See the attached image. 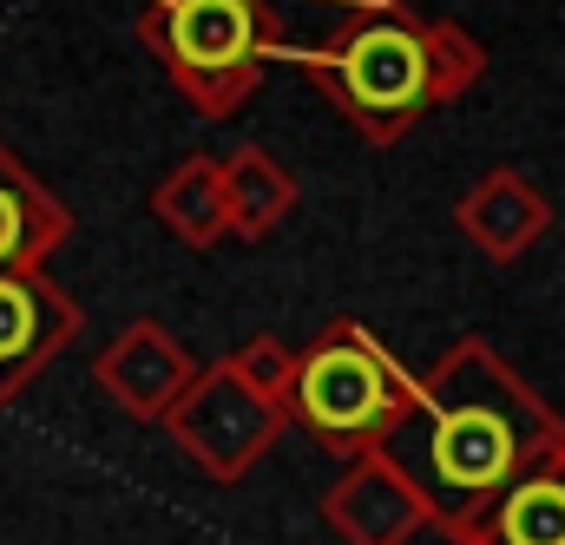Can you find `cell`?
<instances>
[{"label":"cell","instance_id":"obj_5","mask_svg":"<svg viewBox=\"0 0 565 545\" xmlns=\"http://www.w3.org/2000/svg\"><path fill=\"white\" fill-rule=\"evenodd\" d=\"M158 427H164L217 487H237V480L277 447V434L289 420H282L277 402H264V395L217 355L211 368L191 375V388L171 402V414H164Z\"/></svg>","mask_w":565,"mask_h":545},{"label":"cell","instance_id":"obj_7","mask_svg":"<svg viewBox=\"0 0 565 545\" xmlns=\"http://www.w3.org/2000/svg\"><path fill=\"white\" fill-rule=\"evenodd\" d=\"M316 513H322V526L342 545H408L434 526V513H427V500L415 493V480L382 447L355 453L342 467V480L322 493Z\"/></svg>","mask_w":565,"mask_h":545},{"label":"cell","instance_id":"obj_14","mask_svg":"<svg viewBox=\"0 0 565 545\" xmlns=\"http://www.w3.org/2000/svg\"><path fill=\"white\" fill-rule=\"evenodd\" d=\"M264 402H277L282 408V395H289V375H296V349L282 342V335H244L231 355H224Z\"/></svg>","mask_w":565,"mask_h":545},{"label":"cell","instance_id":"obj_3","mask_svg":"<svg viewBox=\"0 0 565 545\" xmlns=\"http://www.w3.org/2000/svg\"><path fill=\"white\" fill-rule=\"evenodd\" d=\"M408 408H415V375L388 355V342L369 322L335 316L316 329L309 349H296L282 420H296L316 447L355 460V453L382 447Z\"/></svg>","mask_w":565,"mask_h":545},{"label":"cell","instance_id":"obj_9","mask_svg":"<svg viewBox=\"0 0 565 545\" xmlns=\"http://www.w3.org/2000/svg\"><path fill=\"white\" fill-rule=\"evenodd\" d=\"M447 545H565V453L526 467L493 500L440 526Z\"/></svg>","mask_w":565,"mask_h":545},{"label":"cell","instance_id":"obj_2","mask_svg":"<svg viewBox=\"0 0 565 545\" xmlns=\"http://www.w3.org/2000/svg\"><path fill=\"white\" fill-rule=\"evenodd\" d=\"M289 60L369 145H402L487 73V46L415 0H335V20Z\"/></svg>","mask_w":565,"mask_h":545},{"label":"cell","instance_id":"obj_1","mask_svg":"<svg viewBox=\"0 0 565 545\" xmlns=\"http://www.w3.org/2000/svg\"><path fill=\"white\" fill-rule=\"evenodd\" d=\"M382 453L415 480L434 526H447L526 467L565 453V414L520 382L487 335H460L427 375H415V408L388 427Z\"/></svg>","mask_w":565,"mask_h":545},{"label":"cell","instance_id":"obj_10","mask_svg":"<svg viewBox=\"0 0 565 545\" xmlns=\"http://www.w3.org/2000/svg\"><path fill=\"white\" fill-rule=\"evenodd\" d=\"M454 224H460V237H467L487 264H520V257L546 237L553 204H546V191H540L520 164H493L487 178H473V184L460 191Z\"/></svg>","mask_w":565,"mask_h":545},{"label":"cell","instance_id":"obj_11","mask_svg":"<svg viewBox=\"0 0 565 545\" xmlns=\"http://www.w3.org/2000/svg\"><path fill=\"white\" fill-rule=\"evenodd\" d=\"M73 237V211L0 138V270H40Z\"/></svg>","mask_w":565,"mask_h":545},{"label":"cell","instance_id":"obj_6","mask_svg":"<svg viewBox=\"0 0 565 545\" xmlns=\"http://www.w3.org/2000/svg\"><path fill=\"white\" fill-rule=\"evenodd\" d=\"M79 335V302L40 270H0V408L20 402L46 362Z\"/></svg>","mask_w":565,"mask_h":545},{"label":"cell","instance_id":"obj_4","mask_svg":"<svg viewBox=\"0 0 565 545\" xmlns=\"http://www.w3.org/2000/svg\"><path fill=\"white\" fill-rule=\"evenodd\" d=\"M139 40L198 119H231L289 46L270 0H145Z\"/></svg>","mask_w":565,"mask_h":545},{"label":"cell","instance_id":"obj_13","mask_svg":"<svg viewBox=\"0 0 565 545\" xmlns=\"http://www.w3.org/2000/svg\"><path fill=\"white\" fill-rule=\"evenodd\" d=\"M296 204H302L296 171H289L282 158H270L264 145H237V151L224 158V237L264 244Z\"/></svg>","mask_w":565,"mask_h":545},{"label":"cell","instance_id":"obj_8","mask_svg":"<svg viewBox=\"0 0 565 545\" xmlns=\"http://www.w3.org/2000/svg\"><path fill=\"white\" fill-rule=\"evenodd\" d=\"M191 375H198V355H191L158 316L126 322V329L93 355V382L106 388V402H119L132 420H164L171 402L191 388Z\"/></svg>","mask_w":565,"mask_h":545},{"label":"cell","instance_id":"obj_12","mask_svg":"<svg viewBox=\"0 0 565 545\" xmlns=\"http://www.w3.org/2000/svg\"><path fill=\"white\" fill-rule=\"evenodd\" d=\"M151 217H158V231L178 237L184 250L224 244V158L184 151V158L151 184Z\"/></svg>","mask_w":565,"mask_h":545}]
</instances>
